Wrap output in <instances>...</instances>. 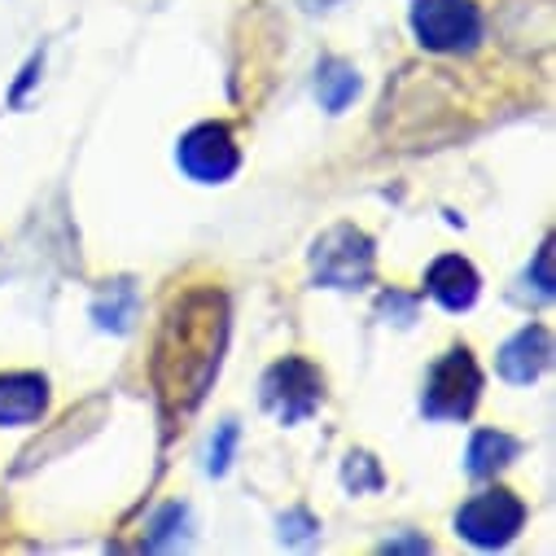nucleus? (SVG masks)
I'll list each match as a JSON object with an SVG mask.
<instances>
[{
  "label": "nucleus",
  "instance_id": "7",
  "mask_svg": "<svg viewBox=\"0 0 556 556\" xmlns=\"http://www.w3.org/2000/svg\"><path fill=\"white\" fill-rule=\"evenodd\" d=\"M526 526V504L513 491H482L456 513V530L473 547H504Z\"/></svg>",
  "mask_w": 556,
  "mask_h": 556
},
{
  "label": "nucleus",
  "instance_id": "18",
  "mask_svg": "<svg viewBox=\"0 0 556 556\" xmlns=\"http://www.w3.org/2000/svg\"><path fill=\"white\" fill-rule=\"evenodd\" d=\"M281 534H286V543H307V539L316 534V521H312L307 513H290V517L281 521Z\"/></svg>",
  "mask_w": 556,
  "mask_h": 556
},
{
  "label": "nucleus",
  "instance_id": "2",
  "mask_svg": "<svg viewBox=\"0 0 556 556\" xmlns=\"http://www.w3.org/2000/svg\"><path fill=\"white\" fill-rule=\"evenodd\" d=\"M478 399H482V368L469 355V346H452L430 368L421 412L430 416V421H469Z\"/></svg>",
  "mask_w": 556,
  "mask_h": 556
},
{
  "label": "nucleus",
  "instance_id": "8",
  "mask_svg": "<svg viewBox=\"0 0 556 556\" xmlns=\"http://www.w3.org/2000/svg\"><path fill=\"white\" fill-rule=\"evenodd\" d=\"M426 290L434 294L439 307H447V312H469V307L478 303L482 281H478V267H473L469 258L443 254V258H434L430 271H426Z\"/></svg>",
  "mask_w": 556,
  "mask_h": 556
},
{
  "label": "nucleus",
  "instance_id": "13",
  "mask_svg": "<svg viewBox=\"0 0 556 556\" xmlns=\"http://www.w3.org/2000/svg\"><path fill=\"white\" fill-rule=\"evenodd\" d=\"M92 316H97V325L101 329H114V333H123L131 320H136V290L131 286H110V299H101L97 307H92Z\"/></svg>",
  "mask_w": 556,
  "mask_h": 556
},
{
  "label": "nucleus",
  "instance_id": "4",
  "mask_svg": "<svg viewBox=\"0 0 556 556\" xmlns=\"http://www.w3.org/2000/svg\"><path fill=\"white\" fill-rule=\"evenodd\" d=\"M325 399V377L312 359L286 355L263 372V407L276 416L281 426H299L320 407Z\"/></svg>",
  "mask_w": 556,
  "mask_h": 556
},
{
  "label": "nucleus",
  "instance_id": "12",
  "mask_svg": "<svg viewBox=\"0 0 556 556\" xmlns=\"http://www.w3.org/2000/svg\"><path fill=\"white\" fill-rule=\"evenodd\" d=\"M316 92H320V105H325L329 114L346 110V105L355 101V92H359L355 66H346V62H325V66H320V79H316Z\"/></svg>",
  "mask_w": 556,
  "mask_h": 556
},
{
  "label": "nucleus",
  "instance_id": "14",
  "mask_svg": "<svg viewBox=\"0 0 556 556\" xmlns=\"http://www.w3.org/2000/svg\"><path fill=\"white\" fill-rule=\"evenodd\" d=\"M237 439H241V430H237L232 421H224V426H219V439L211 443V473H215V478H219V473H228L232 452H237Z\"/></svg>",
  "mask_w": 556,
  "mask_h": 556
},
{
  "label": "nucleus",
  "instance_id": "17",
  "mask_svg": "<svg viewBox=\"0 0 556 556\" xmlns=\"http://www.w3.org/2000/svg\"><path fill=\"white\" fill-rule=\"evenodd\" d=\"M534 290H539V299H552V290H556V281H552V241H543L539 245V258H534Z\"/></svg>",
  "mask_w": 556,
  "mask_h": 556
},
{
  "label": "nucleus",
  "instance_id": "10",
  "mask_svg": "<svg viewBox=\"0 0 556 556\" xmlns=\"http://www.w3.org/2000/svg\"><path fill=\"white\" fill-rule=\"evenodd\" d=\"M49 407V381L40 372L0 377V426H36Z\"/></svg>",
  "mask_w": 556,
  "mask_h": 556
},
{
  "label": "nucleus",
  "instance_id": "9",
  "mask_svg": "<svg viewBox=\"0 0 556 556\" xmlns=\"http://www.w3.org/2000/svg\"><path fill=\"white\" fill-rule=\"evenodd\" d=\"M552 359V333L543 325H526L521 333H513L500 351V377L513 386H530Z\"/></svg>",
  "mask_w": 556,
  "mask_h": 556
},
{
  "label": "nucleus",
  "instance_id": "19",
  "mask_svg": "<svg viewBox=\"0 0 556 556\" xmlns=\"http://www.w3.org/2000/svg\"><path fill=\"white\" fill-rule=\"evenodd\" d=\"M386 552H430L426 539H399V543H386Z\"/></svg>",
  "mask_w": 556,
  "mask_h": 556
},
{
  "label": "nucleus",
  "instance_id": "1",
  "mask_svg": "<svg viewBox=\"0 0 556 556\" xmlns=\"http://www.w3.org/2000/svg\"><path fill=\"white\" fill-rule=\"evenodd\" d=\"M228 342V299L215 286H193L172 299L159 342H154V364L150 381L159 394V416L167 434L185 430V421L206 399L219 359Z\"/></svg>",
  "mask_w": 556,
  "mask_h": 556
},
{
  "label": "nucleus",
  "instance_id": "5",
  "mask_svg": "<svg viewBox=\"0 0 556 556\" xmlns=\"http://www.w3.org/2000/svg\"><path fill=\"white\" fill-rule=\"evenodd\" d=\"M372 258L377 254L368 232H359L355 224H333L312 250V271L329 290H359L372 276Z\"/></svg>",
  "mask_w": 556,
  "mask_h": 556
},
{
  "label": "nucleus",
  "instance_id": "15",
  "mask_svg": "<svg viewBox=\"0 0 556 556\" xmlns=\"http://www.w3.org/2000/svg\"><path fill=\"white\" fill-rule=\"evenodd\" d=\"M185 517H189V508H185V504H167V508H163V517L154 521V534L146 539V547H167V543L180 534L176 526H185Z\"/></svg>",
  "mask_w": 556,
  "mask_h": 556
},
{
  "label": "nucleus",
  "instance_id": "6",
  "mask_svg": "<svg viewBox=\"0 0 556 556\" xmlns=\"http://www.w3.org/2000/svg\"><path fill=\"white\" fill-rule=\"evenodd\" d=\"M176 159H180L185 176L198 185H224L241 167V150L224 123H198L193 131H185Z\"/></svg>",
  "mask_w": 556,
  "mask_h": 556
},
{
  "label": "nucleus",
  "instance_id": "11",
  "mask_svg": "<svg viewBox=\"0 0 556 556\" xmlns=\"http://www.w3.org/2000/svg\"><path fill=\"white\" fill-rule=\"evenodd\" d=\"M517 456H521V443H517L513 434H504V430H478V434L469 439L465 469H469L473 478H491V473L508 469Z\"/></svg>",
  "mask_w": 556,
  "mask_h": 556
},
{
  "label": "nucleus",
  "instance_id": "3",
  "mask_svg": "<svg viewBox=\"0 0 556 556\" xmlns=\"http://www.w3.org/2000/svg\"><path fill=\"white\" fill-rule=\"evenodd\" d=\"M407 18L430 53H469L482 40V10L473 0H412Z\"/></svg>",
  "mask_w": 556,
  "mask_h": 556
},
{
  "label": "nucleus",
  "instance_id": "16",
  "mask_svg": "<svg viewBox=\"0 0 556 556\" xmlns=\"http://www.w3.org/2000/svg\"><path fill=\"white\" fill-rule=\"evenodd\" d=\"M346 486H355V491H377L381 486V473H377V460L372 456H351V465H346Z\"/></svg>",
  "mask_w": 556,
  "mask_h": 556
}]
</instances>
